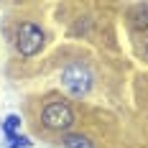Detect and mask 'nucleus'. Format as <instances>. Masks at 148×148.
Returning <instances> with one entry per match:
<instances>
[{"label":"nucleus","mask_w":148,"mask_h":148,"mask_svg":"<svg viewBox=\"0 0 148 148\" xmlns=\"http://www.w3.org/2000/svg\"><path fill=\"white\" fill-rule=\"evenodd\" d=\"M46 44V33L38 23L33 21H23L18 31H15V51L23 56V59H31L36 54H41V49Z\"/></svg>","instance_id":"f257e3e1"},{"label":"nucleus","mask_w":148,"mask_h":148,"mask_svg":"<svg viewBox=\"0 0 148 148\" xmlns=\"http://www.w3.org/2000/svg\"><path fill=\"white\" fill-rule=\"evenodd\" d=\"M41 123L44 128L54 130V133H66L77 123V115H74L72 105L64 102V100H51L46 102V107L41 110Z\"/></svg>","instance_id":"f03ea898"},{"label":"nucleus","mask_w":148,"mask_h":148,"mask_svg":"<svg viewBox=\"0 0 148 148\" xmlns=\"http://www.w3.org/2000/svg\"><path fill=\"white\" fill-rule=\"evenodd\" d=\"M59 79H61V87L66 89L72 97H84L89 89H92V72H89L82 61L66 64V66L61 69Z\"/></svg>","instance_id":"7ed1b4c3"},{"label":"nucleus","mask_w":148,"mask_h":148,"mask_svg":"<svg viewBox=\"0 0 148 148\" xmlns=\"http://www.w3.org/2000/svg\"><path fill=\"white\" fill-rule=\"evenodd\" d=\"M128 21H130V26L135 31L148 28V5H135L133 10L128 13Z\"/></svg>","instance_id":"20e7f679"},{"label":"nucleus","mask_w":148,"mask_h":148,"mask_svg":"<svg viewBox=\"0 0 148 148\" xmlns=\"http://www.w3.org/2000/svg\"><path fill=\"white\" fill-rule=\"evenodd\" d=\"M61 143H64V148H95L87 135H79V133H66L61 138Z\"/></svg>","instance_id":"39448f33"},{"label":"nucleus","mask_w":148,"mask_h":148,"mask_svg":"<svg viewBox=\"0 0 148 148\" xmlns=\"http://www.w3.org/2000/svg\"><path fill=\"white\" fill-rule=\"evenodd\" d=\"M5 138H8V148H31L33 146V140L21 133H5Z\"/></svg>","instance_id":"423d86ee"},{"label":"nucleus","mask_w":148,"mask_h":148,"mask_svg":"<svg viewBox=\"0 0 148 148\" xmlns=\"http://www.w3.org/2000/svg\"><path fill=\"white\" fill-rule=\"evenodd\" d=\"M21 128V115H15V112H10L8 118L3 120V125H0V133L5 135V133H15Z\"/></svg>","instance_id":"0eeeda50"},{"label":"nucleus","mask_w":148,"mask_h":148,"mask_svg":"<svg viewBox=\"0 0 148 148\" xmlns=\"http://www.w3.org/2000/svg\"><path fill=\"white\" fill-rule=\"evenodd\" d=\"M146 54H148V38H146Z\"/></svg>","instance_id":"6e6552de"}]
</instances>
